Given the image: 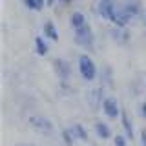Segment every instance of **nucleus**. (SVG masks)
<instances>
[{"mask_svg":"<svg viewBox=\"0 0 146 146\" xmlns=\"http://www.w3.org/2000/svg\"><path fill=\"white\" fill-rule=\"evenodd\" d=\"M113 146H130V139L124 133H117L113 137Z\"/></svg>","mask_w":146,"mask_h":146,"instance_id":"6ab92c4d","label":"nucleus"},{"mask_svg":"<svg viewBox=\"0 0 146 146\" xmlns=\"http://www.w3.org/2000/svg\"><path fill=\"white\" fill-rule=\"evenodd\" d=\"M99 84L104 86L106 90H113V86H115V71H113V68L110 66V64H102L99 70Z\"/></svg>","mask_w":146,"mask_h":146,"instance_id":"9d476101","label":"nucleus"},{"mask_svg":"<svg viewBox=\"0 0 146 146\" xmlns=\"http://www.w3.org/2000/svg\"><path fill=\"white\" fill-rule=\"evenodd\" d=\"M60 141H62V146H75L77 139H75V135L71 133L70 126H68V128H62V130H60Z\"/></svg>","mask_w":146,"mask_h":146,"instance_id":"a211bd4d","label":"nucleus"},{"mask_svg":"<svg viewBox=\"0 0 146 146\" xmlns=\"http://www.w3.org/2000/svg\"><path fill=\"white\" fill-rule=\"evenodd\" d=\"M73 42L84 53H93L95 48H97V36H95V31L91 27V24H86L73 31Z\"/></svg>","mask_w":146,"mask_h":146,"instance_id":"7ed1b4c3","label":"nucleus"},{"mask_svg":"<svg viewBox=\"0 0 146 146\" xmlns=\"http://www.w3.org/2000/svg\"><path fill=\"white\" fill-rule=\"evenodd\" d=\"M27 126H29L35 133H38L42 137H51V135H55V131H57L53 121L49 117L42 115V113H33V115L27 117Z\"/></svg>","mask_w":146,"mask_h":146,"instance_id":"20e7f679","label":"nucleus"},{"mask_svg":"<svg viewBox=\"0 0 146 146\" xmlns=\"http://www.w3.org/2000/svg\"><path fill=\"white\" fill-rule=\"evenodd\" d=\"M91 146H99V144H91Z\"/></svg>","mask_w":146,"mask_h":146,"instance_id":"a878e982","label":"nucleus"},{"mask_svg":"<svg viewBox=\"0 0 146 146\" xmlns=\"http://www.w3.org/2000/svg\"><path fill=\"white\" fill-rule=\"evenodd\" d=\"M144 82H146V79H144Z\"/></svg>","mask_w":146,"mask_h":146,"instance_id":"bb28decb","label":"nucleus"},{"mask_svg":"<svg viewBox=\"0 0 146 146\" xmlns=\"http://www.w3.org/2000/svg\"><path fill=\"white\" fill-rule=\"evenodd\" d=\"M22 6H24L27 11L38 13V11H42L44 7H48V0H22Z\"/></svg>","mask_w":146,"mask_h":146,"instance_id":"f3484780","label":"nucleus"},{"mask_svg":"<svg viewBox=\"0 0 146 146\" xmlns=\"http://www.w3.org/2000/svg\"><path fill=\"white\" fill-rule=\"evenodd\" d=\"M139 115L146 121V100H143V102L139 104Z\"/></svg>","mask_w":146,"mask_h":146,"instance_id":"aec40b11","label":"nucleus"},{"mask_svg":"<svg viewBox=\"0 0 146 146\" xmlns=\"http://www.w3.org/2000/svg\"><path fill=\"white\" fill-rule=\"evenodd\" d=\"M93 131H95V135H97L99 141H110V139H113V137H115V135H113L111 126H110L106 121H95Z\"/></svg>","mask_w":146,"mask_h":146,"instance_id":"f8f14e48","label":"nucleus"},{"mask_svg":"<svg viewBox=\"0 0 146 146\" xmlns=\"http://www.w3.org/2000/svg\"><path fill=\"white\" fill-rule=\"evenodd\" d=\"M15 146H38V144H33V143H18Z\"/></svg>","mask_w":146,"mask_h":146,"instance_id":"5701e85b","label":"nucleus"},{"mask_svg":"<svg viewBox=\"0 0 146 146\" xmlns=\"http://www.w3.org/2000/svg\"><path fill=\"white\" fill-rule=\"evenodd\" d=\"M33 44H35V53L38 55V57H46V55L49 53V40L46 38L44 35H36Z\"/></svg>","mask_w":146,"mask_h":146,"instance_id":"dca6fc26","label":"nucleus"},{"mask_svg":"<svg viewBox=\"0 0 146 146\" xmlns=\"http://www.w3.org/2000/svg\"><path fill=\"white\" fill-rule=\"evenodd\" d=\"M51 66H53V71L57 75L58 80H71V75H73V66L68 58H62V57H57L51 60Z\"/></svg>","mask_w":146,"mask_h":146,"instance_id":"6e6552de","label":"nucleus"},{"mask_svg":"<svg viewBox=\"0 0 146 146\" xmlns=\"http://www.w3.org/2000/svg\"><path fill=\"white\" fill-rule=\"evenodd\" d=\"M139 143H141V146H146V128H143L139 131Z\"/></svg>","mask_w":146,"mask_h":146,"instance_id":"412c9836","label":"nucleus"},{"mask_svg":"<svg viewBox=\"0 0 146 146\" xmlns=\"http://www.w3.org/2000/svg\"><path fill=\"white\" fill-rule=\"evenodd\" d=\"M106 88L104 86H93V88H90L88 91H86V104H88V108L91 110V111H100V108H102V102L104 99L108 97L106 93Z\"/></svg>","mask_w":146,"mask_h":146,"instance_id":"39448f33","label":"nucleus"},{"mask_svg":"<svg viewBox=\"0 0 146 146\" xmlns=\"http://www.w3.org/2000/svg\"><path fill=\"white\" fill-rule=\"evenodd\" d=\"M108 35L111 38L113 44L121 46V48H126L131 42V31L128 27H119V26H111L108 29Z\"/></svg>","mask_w":146,"mask_h":146,"instance_id":"1a4fd4ad","label":"nucleus"},{"mask_svg":"<svg viewBox=\"0 0 146 146\" xmlns=\"http://www.w3.org/2000/svg\"><path fill=\"white\" fill-rule=\"evenodd\" d=\"M119 122H121V126H122V133H124L130 141H133L135 139V124H133V119H131L130 113H128V110L122 108V113H121Z\"/></svg>","mask_w":146,"mask_h":146,"instance_id":"9b49d317","label":"nucleus"},{"mask_svg":"<svg viewBox=\"0 0 146 146\" xmlns=\"http://www.w3.org/2000/svg\"><path fill=\"white\" fill-rule=\"evenodd\" d=\"M100 111H102V115L106 119H110V121H119V119H121V113H122V106H121V102H119V99L115 95H108L102 102Z\"/></svg>","mask_w":146,"mask_h":146,"instance_id":"423d86ee","label":"nucleus"},{"mask_svg":"<svg viewBox=\"0 0 146 146\" xmlns=\"http://www.w3.org/2000/svg\"><path fill=\"white\" fill-rule=\"evenodd\" d=\"M73 0H57V4H62V6H70Z\"/></svg>","mask_w":146,"mask_h":146,"instance_id":"4be33fe9","label":"nucleus"},{"mask_svg":"<svg viewBox=\"0 0 146 146\" xmlns=\"http://www.w3.org/2000/svg\"><path fill=\"white\" fill-rule=\"evenodd\" d=\"M144 26H146V13H144Z\"/></svg>","mask_w":146,"mask_h":146,"instance_id":"393cba45","label":"nucleus"},{"mask_svg":"<svg viewBox=\"0 0 146 146\" xmlns=\"http://www.w3.org/2000/svg\"><path fill=\"white\" fill-rule=\"evenodd\" d=\"M68 20H70V27H71L73 31L79 29V27H82V26H86V24H90L86 13H82V11H71Z\"/></svg>","mask_w":146,"mask_h":146,"instance_id":"2eb2a0df","label":"nucleus"},{"mask_svg":"<svg viewBox=\"0 0 146 146\" xmlns=\"http://www.w3.org/2000/svg\"><path fill=\"white\" fill-rule=\"evenodd\" d=\"M42 35L49 40V42H57L58 36H60L58 27H57V24H55L53 20H46L44 24H42Z\"/></svg>","mask_w":146,"mask_h":146,"instance_id":"4468645a","label":"nucleus"},{"mask_svg":"<svg viewBox=\"0 0 146 146\" xmlns=\"http://www.w3.org/2000/svg\"><path fill=\"white\" fill-rule=\"evenodd\" d=\"M117 6H119V0H99L97 6H95V11L102 20L113 24L117 15Z\"/></svg>","mask_w":146,"mask_h":146,"instance_id":"0eeeda50","label":"nucleus"},{"mask_svg":"<svg viewBox=\"0 0 146 146\" xmlns=\"http://www.w3.org/2000/svg\"><path fill=\"white\" fill-rule=\"evenodd\" d=\"M57 4V0H48V7H53Z\"/></svg>","mask_w":146,"mask_h":146,"instance_id":"b1692460","label":"nucleus"},{"mask_svg":"<svg viewBox=\"0 0 146 146\" xmlns=\"http://www.w3.org/2000/svg\"><path fill=\"white\" fill-rule=\"evenodd\" d=\"M144 13H146V9L141 0H119L117 15H115V20H113L111 26L128 27L137 18L144 17Z\"/></svg>","mask_w":146,"mask_h":146,"instance_id":"f257e3e1","label":"nucleus"},{"mask_svg":"<svg viewBox=\"0 0 146 146\" xmlns=\"http://www.w3.org/2000/svg\"><path fill=\"white\" fill-rule=\"evenodd\" d=\"M70 130H71V133L75 135L77 143H88L90 141V131L82 122H73V124H70Z\"/></svg>","mask_w":146,"mask_h":146,"instance_id":"ddd939ff","label":"nucleus"},{"mask_svg":"<svg viewBox=\"0 0 146 146\" xmlns=\"http://www.w3.org/2000/svg\"><path fill=\"white\" fill-rule=\"evenodd\" d=\"M99 70L97 62L93 60L91 53H80L77 58V71L84 82H95L99 79Z\"/></svg>","mask_w":146,"mask_h":146,"instance_id":"f03ea898","label":"nucleus"}]
</instances>
